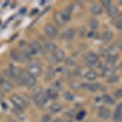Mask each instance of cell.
Wrapping results in <instances>:
<instances>
[{
  "mask_svg": "<svg viewBox=\"0 0 122 122\" xmlns=\"http://www.w3.org/2000/svg\"><path fill=\"white\" fill-rule=\"evenodd\" d=\"M33 99L34 101L35 104L38 106V107H43L45 106V104L46 103L47 100H48V98H47L46 92H42V93L37 94L36 96L33 97Z\"/></svg>",
  "mask_w": 122,
  "mask_h": 122,
  "instance_id": "6da1fadb",
  "label": "cell"
},
{
  "mask_svg": "<svg viewBox=\"0 0 122 122\" xmlns=\"http://www.w3.org/2000/svg\"><path fill=\"white\" fill-rule=\"evenodd\" d=\"M27 72L35 77V76H40L41 72H42V68H41V66L37 63H31L27 66Z\"/></svg>",
  "mask_w": 122,
  "mask_h": 122,
  "instance_id": "7a4b0ae2",
  "label": "cell"
},
{
  "mask_svg": "<svg viewBox=\"0 0 122 122\" xmlns=\"http://www.w3.org/2000/svg\"><path fill=\"white\" fill-rule=\"evenodd\" d=\"M22 78L24 81V85L28 87H32L36 84V79L33 76L29 73L28 72H22Z\"/></svg>",
  "mask_w": 122,
  "mask_h": 122,
  "instance_id": "3957f363",
  "label": "cell"
},
{
  "mask_svg": "<svg viewBox=\"0 0 122 122\" xmlns=\"http://www.w3.org/2000/svg\"><path fill=\"white\" fill-rule=\"evenodd\" d=\"M11 102L14 104L15 107L20 108V109H23L26 107V103H25V100L17 94H13L11 96Z\"/></svg>",
  "mask_w": 122,
  "mask_h": 122,
  "instance_id": "277c9868",
  "label": "cell"
},
{
  "mask_svg": "<svg viewBox=\"0 0 122 122\" xmlns=\"http://www.w3.org/2000/svg\"><path fill=\"white\" fill-rule=\"evenodd\" d=\"M44 30L46 34L50 38H55L58 35V30L56 29V27H54L53 25H50V24H48V25H46L45 26Z\"/></svg>",
  "mask_w": 122,
  "mask_h": 122,
  "instance_id": "5b68a950",
  "label": "cell"
},
{
  "mask_svg": "<svg viewBox=\"0 0 122 122\" xmlns=\"http://www.w3.org/2000/svg\"><path fill=\"white\" fill-rule=\"evenodd\" d=\"M85 59H86V62H87V64L90 65H94L98 60H99V56L96 54H94V52H88L86 53V56H85Z\"/></svg>",
  "mask_w": 122,
  "mask_h": 122,
  "instance_id": "8992f818",
  "label": "cell"
},
{
  "mask_svg": "<svg viewBox=\"0 0 122 122\" xmlns=\"http://www.w3.org/2000/svg\"><path fill=\"white\" fill-rule=\"evenodd\" d=\"M75 36V30L73 29H68L62 33L61 38L64 40H71Z\"/></svg>",
  "mask_w": 122,
  "mask_h": 122,
  "instance_id": "52a82bcc",
  "label": "cell"
},
{
  "mask_svg": "<svg viewBox=\"0 0 122 122\" xmlns=\"http://www.w3.org/2000/svg\"><path fill=\"white\" fill-rule=\"evenodd\" d=\"M20 49L21 52L25 53V54L28 55L29 56H30L31 55H34V53H33L30 45H27L25 42L20 43Z\"/></svg>",
  "mask_w": 122,
  "mask_h": 122,
  "instance_id": "ba28073f",
  "label": "cell"
},
{
  "mask_svg": "<svg viewBox=\"0 0 122 122\" xmlns=\"http://www.w3.org/2000/svg\"><path fill=\"white\" fill-rule=\"evenodd\" d=\"M30 46L34 54H41L42 52V46L37 41H33L30 44Z\"/></svg>",
  "mask_w": 122,
  "mask_h": 122,
  "instance_id": "9c48e42d",
  "label": "cell"
},
{
  "mask_svg": "<svg viewBox=\"0 0 122 122\" xmlns=\"http://www.w3.org/2000/svg\"><path fill=\"white\" fill-rule=\"evenodd\" d=\"M99 116L100 118L107 119L110 117V110L105 107H101L99 110Z\"/></svg>",
  "mask_w": 122,
  "mask_h": 122,
  "instance_id": "30bf717a",
  "label": "cell"
},
{
  "mask_svg": "<svg viewBox=\"0 0 122 122\" xmlns=\"http://www.w3.org/2000/svg\"><path fill=\"white\" fill-rule=\"evenodd\" d=\"M53 56L55 57L56 61H63V60L64 59V52L61 49H58L57 48L56 51H54V54H53Z\"/></svg>",
  "mask_w": 122,
  "mask_h": 122,
  "instance_id": "8fae6325",
  "label": "cell"
},
{
  "mask_svg": "<svg viewBox=\"0 0 122 122\" xmlns=\"http://www.w3.org/2000/svg\"><path fill=\"white\" fill-rule=\"evenodd\" d=\"M0 88H1L2 90H3V91L8 92L12 89V85H11V82H9L8 81L3 80V81H2V83L0 84Z\"/></svg>",
  "mask_w": 122,
  "mask_h": 122,
  "instance_id": "7c38bea8",
  "label": "cell"
},
{
  "mask_svg": "<svg viewBox=\"0 0 122 122\" xmlns=\"http://www.w3.org/2000/svg\"><path fill=\"white\" fill-rule=\"evenodd\" d=\"M122 118V103H120L117 107V109L114 113V120L115 121H121Z\"/></svg>",
  "mask_w": 122,
  "mask_h": 122,
  "instance_id": "4fadbf2b",
  "label": "cell"
},
{
  "mask_svg": "<svg viewBox=\"0 0 122 122\" xmlns=\"http://www.w3.org/2000/svg\"><path fill=\"white\" fill-rule=\"evenodd\" d=\"M44 48L50 52H54L57 49L56 45L52 42H46L44 43Z\"/></svg>",
  "mask_w": 122,
  "mask_h": 122,
  "instance_id": "5bb4252c",
  "label": "cell"
},
{
  "mask_svg": "<svg viewBox=\"0 0 122 122\" xmlns=\"http://www.w3.org/2000/svg\"><path fill=\"white\" fill-rule=\"evenodd\" d=\"M9 70L11 72V73L13 74V76H14L15 79L16 77H18V76H20L21 75H22V71H21L20 68H16V67L13 66V65H11V67H10Z\"/></svg>",
  "mask_w": 122,
  "mask_h": 122,
  "instance_id": "9a60e30c",
  "label": "cell"
},
{
  "mask_svg": "<svg viewBox=\"0 0 122 122\" xmlns=\"http://www.w3.org/2000/svg\"><path fill=\"white\" fill-rule=\"evenodd\" d=\"M90 11L94 15H99L102 12V7H100V5L94 3V4H92L91 7H90Z\"/></svg>",
  "mask_w": 122,
  "mask_h": 122,
  "instance_id": "2e32d148",
  "label": "cell"
},
{
  "mask_svg": "<svg viewBox=\"0 0 122 122\" xmlns=\"http://www.w3.org/2000/svg\"><path fill=\"white\" fill-rule=\"evenodd\" d=\"M115 71V68L112 66H106L105 68L102 70V73L103 76H112L113 75V72Z\"/></svg>",
  "mask_w": 122,
  "mask_h": 122,
  "instance_id": "e0dca14e",
  "label": "cell"
},
{
  "mask_svg": "<svg viewBox=\"0 0 122 122\" xmlns=\"http://www.w3.org/2000/svg\"><path fill=\"white\" fill-rule=\"evenodd\" d=\"M97 76H98L97 72H96L95 71H94V70H90L86 73V78L87 80H89V81L95 80L96 78H97Z\"/></svg>",
  "mask_w": 122,
  "mask_h": 122,
  "instance_id": "ac0fdd59",
  "label": "cell"
},
{
  "mask_svg": "<svg viewBox=\"0 0 122 122\" xmlns=\"http://www.w3.org/2000/svg\"><path fill=\"white\" fill-rule=\"evenodd\" d=\"M55 18V21L58 25L60 26H62V25H64V21L62 18V15H61V12H56L54 15Z\"/></svg>",
  "mask_w": 122,
  "mask_h": 122,
  "instance_id": "d6986e66",
  "label": "cell"
},
{
  "mask_svg": "<svg viewBox=\"0 0 122 122\" xmlns=\"http://www.w3.org/2000/svg\"><path fill=\"white\" fill-rule=\"evenodd\" d=\"M118 12H119V11H118L117 7H114V6H111V7L107 9L108 15H109L111 17H112V18L117 16V15H118Z\"/></svg>",
  "mask_w": 122,
  "mask_h": 122,
  "instance_id": "ffe728a7",
  "label": "cell"
},
{
  "mask_svg": "<svg viewBox=\"0 0 122 122\" xmlns=\"http://www.w3.org/2000/svg\"><path fill=\"white\" fill-rule=\"evenodd\" d=\"M46 94L47 96V98L51 99H56L57 97H58V93L55 90H53L51 89H48L46 91Z\"/></svg>",
  "mask_w": 122,
  "mask_h": 122,
  "instance_id": "44dd1931",
  "label": "cell"
},
{
  "mask_svg": "<svg viewBox=\"0 0 122 122\" xmlns=\"http://www.w3.org/2000/svg\"><path fill=\"white\" fill-rule=\"evenodd\" d=\"M84 88L87 89L90 91H95L96 90H98L99 88V84H85Z\"/></svg>",
  "mask_w": 122,
  "mask_h": 122,
  "instance_id": "7402d4cb",
  "label": "cell"
},
{
  "mask_svg": "<svg viewBox=\"0 0 122 122\" xmlns=\"http://www.w3.org/2000/svg\"><path fill=\"white\" fill-rule=\"evenodd\" d=\"M61 109H62V107H61V105H60L59 103H53L50 106V110L54 113L60 112L61 111Z\"/></svg>",
  "mask_w": 122,
  "mask_h": 122,
  "instance_id": "603a6c76",
  "label": "cell"
},
{
  "mask_svg": "<svg viewBox=\"0 0 122 122\" xmlns=\"http://www.w3.org/2000/svg\"><path fill=\"white\" fill-rule=\"evenodd\" d=\"M102 38L104 42H107V41H110L112 38V33L111 31H105L103 33V36H102Z\"/></svg>",
  "mask_w": 122,
  "mask_h": 122,
  "instance_id": "cb8c5ba5",
  "label": "cell"
},
{
  "mask_svg": "<svg viewBox=\"0 0 122 122\" xmlns=\"http://www.w3.org/2000/svg\"><path fill=\"white\" fill-rule=\"evenodd\" d=\"M63 97L66 100H68V101H72V100L74 99L73 94H71L70 92H68V91H64V94H63Z\"/></svg>",
  "mask_w": 122,
  "mask_h": 122,
  "instance_id": "d4e9b609",
  "label": "cell"
},
{
  "mask_svg": "<svg viewBox=\"0 0 122 122\" xmlns=\"http://www.w3.org/2000/svg\"><path fill=\"white\" fill-rule=\"evenodd\" d=\"M102 100H103L104 103H106L107 104H112L114 103L113 99H112L109 95H107V94H104L103 97H102Z\"/></svg>",
  "mask_w": 122,
  "mask_h": 122,
  "instance_id": "484cf974",
  "label": "cell"
},
{
  "mask_svg": "<svg viewBox=\"0 0 122 122\" xmlns=\"http://www.w3.org/2000/svg\"><path fill=\"white\" fill-rule=\"evenodd\" d=\"M89 25H90V28L93 29H97L98 27H99V22H98V20H95V19H91V20H90Z\"/></svg>",
  "mask_w": 122,
  "mask_h": 122,
  "instance_id": "4316f807",
  "label": "cell"
},
{
  "mask_svg": "<svg viewBox=\"0 0 122 122\" xmlns=\"http://www.w3.org/2000/svg\"><path fill=\"white\" fill-rule=\"evenodd\" d=\"M117 60V56H115V55H110L107 57V62L111 64H114Z\"/></svg>",
  "mask_w": 122,
  "mask_h": 122,
  "instance_id": "83f0119b",
  "label": "cell"
},
{
  "mask_svg": "<svg viewBox=\"0 0 122 122\" xmlns=\"http://www.w3.org/2000/svg\"><path fill=\"white\" fill-rule=\"evenodd\" d=\"M61 15H62V18L64 20V23L68 22V20H70V13L67 12V11H64V12H61Z\"/></svg>",
  "mask_w": 122,
  "mask_h": 122,
  "instance_id": "f1b7e54d",
  "label": "cell"
},
{
  "mask_svg": "<svg viewBox=\"0 0 122 122\" xmlns=\"http://www.w3.org/2000/svg\"><path fill=\"white\" fill-rule=\"evenodd\" d=\"M42 92V87H40V86H37V87H35L34 89L33 90V93H32V97H34V96H36L37 94H40Z\"/></svg>",
  "mask_w": 122,
  "mask_h": 122,
  "instance_id": "f546056e",
  "label": "cell"
},
{
  "mask_svg": "<svg viewBox=\"0 0 122 122\" xmlns=\"http://www.w3.org/2000/svg\"><path fill=\"white\" fill-rule=\"evenodd\" d=\"M118 79H119V77H118V76L117 75H112V76H110L109 77H108V81L109 82H111V83H113V82H116V81H117Z\"/></svg>",
  "mask_w": 122,
  "mask_h": 122,
  "instance_id": "4dcf8cb0",
  "label": "cell"
},
{
  "mask_svg": "<svg viewBox=\"0 0 122 122\" xmlns=\"http://www.w3.org/2000/svg\"><path fill=\"white\" fill-rule=\"evenodd\" d=\"M70 86L72 88V89L76 90V89H78V88L80 87V84L78 83L77 81H72L70 83Z\"/></svg>",
  "mask_w": 122,
  "mask_h": 122,
  "instance_id": "1f68e13d",
  "label": "cell"
},
{
  "mask_svg": "<svg viewBox=\"0 0 122 122\" xmlns=\"http://www.w3.org/2000/svg\"><path fill=\"white\" fill-rule=\"evenodd\" d=\"M102 4H103L104 7H106V8L108 9L112 6V3H111V1H109V0H104V1L102 2Z\"/></svg>",
  "mask_w": 122,
  "mask_h": 122,
  "instance_id": "d6a6232c",
  "label": "cell"
},
{
  "mask_svg": "<svg viewBox=\"0 0 122 122\" xmlns=\"http://www.w3.org/2000/svg\"><path fill=\"white\" fill-rule=\"evenodd\" d=\"M3 74H4L6 76H7V77H9V78H14V79H15V77H14V76H13V74L11 73V72L9 69L3 71Z\"/></svg>",
  "mask_w": 122,
  "mask_h": 122,
  "instance_id": "836d02e7",
  "label": "cell"
},
{
  "mask_svg": "<svg viewBox=\"0 0 122 122\" xmlns=\"http://www.w3.org/2000/svg\"><path fill=\"white\" fill-rule=\"evenodd\" d=\"M85 116H86V112H85V111H81L80 112L76 115V119H77L78 121H81V120L83 119Z\"/></svg>",
  "mask_w": 122,
  "mask_h": 122,
  "instance_id": "e575fe53",
  "label": "cell"
},
{
  "mask_svg": "<svg viewBox=\"0 0 122 122\" xmlns=\"http://www.w3.org/2000/svg\"><path fill=\"white\" fill-rule=\"evenodd\" d=\"M46 75H47V76H48L49 78H52L53 76H55L54 70H53L52 68H49V69L47 70V72H46Z\"/></svg>",
  "mask_w": 122,
  "mask_h": 122,
  "instance_id": "d590c367",
  "label": "cell"
},
{
  "mask_svg": "<svg viewBox=\"0 0 122 122\" xmlns=\"http://www.w3.org/2000/svg\"><path fill=\"white\" fill-rule=\"evenodd\" d=\"M51 121V117L49 115H45L42 117V122H49Z\"/></svg>",
  "mask_w": 122,
  "mask_h": 122,
  "instance_id": "8d00e7d4",
  "label": "cell"
},
{
  "mask_svg": "<svg viewBox=\"0 0 122 122\" xmlns=\"http://www.w3.org/2000/svg\"><path fill=\"white\" fill-rule=\"evenodd\" d=\"M117 26L118 27L119 29H122V15L118 19L117 22Z\"/></svg>",
  "mask_w": 122,
  "mask_h": 122,
  "instance_id": "74e56055",
  "label": "cell"
},
{
  "mask_svg": "<svg viewBox=\"0 0 122 122\" xmlns=\"http://www.w3.org/2000/svg\"><path fill=\"white\" fill-rule=\"evenodd\" d=\"M115 96L117 98H122V90H118L115 93Z\"/></svg>",
  "mask_w": 122,
  "mask_h": 122,
  "instance_id": "f35d334b",
  "label": "cell"
},
{
  "mask_svg": "<svg viewBox=\"0 0 122 122\" xmlns=\"http://www.w3.org/2000/svg\"><path fill=\"white\" fill-rule=\"evenodd\" d=\"M53 122H64V120H62L61 118H58V119L55 120Z\"/></svg>",
  "mask_w": 122,
  "mask_h": 122,
  "instance_id": "ab89813d",
  "label": "cell"
},
{
  "mask_svg": "<svg viewBox=\"0 0 122 122\" xmlns=\"http://www.w3.org/2000/svg\"><path fill=\"white\" fill-rule=\"evenodd\" d=\"M3 92H1V90H0V100L3 99Z\"/></svg>",
  "mask_w": 122,
  "mask_h": 122,
  "instance_id": "60d3db41",
  "label": "cell"
},
{
  "mask_svg": "<svg viewBox=\"0 0 122 122\" xmlns=\"http://www.w3.org/2000/svg\"><path fill=\"white\" fill-rule=\"evenodd\" d=\"M3 81V78H2V77H0V84L2 83V81Z\"/></svg>",
  "mask_w": 122,
  "mask_h": 122,
  "instance_id": "b9f144b4",
  "label": "cell"
},
{
  "mask_svg": "<svg viewBox=\"0 0 122 122\" xmlns=\"http://www.w3.org/2000/svg\"><path fill=\"white\" fill-rule=\"evenodd\" d=\"M68 122H75V121H72V120H69V121H68Z\"/></svg>",
  "mask_w": 122,
  "mask_h": 122,
  "instance_id": "7bdbcfd3",
  "label": "cell"
},
{
  "mask_svg": "<svg viewBox=\"0 0 122 122\" xmlns=\"http://www.w3.org/2000/svg\"><path fill=\"white\" fill-rule=\"evenodd\" d=\"M120 4H121V5H122V1H120Z\"/></svg>",
  "mask_w": 122,
  "mask_h": 122,
  "instance_id": "ee69618b",
  "label": "cell"
},
{
  "mask_svg": "<svg viewBox=\"0 0 122 122\" xmlns=\"http://www.w3.org/2000/svg\"><path fill=\"white\" fill-rule=\"evenodd\" d=\"M120 66H121V68H122V63L121 64V65H120Z\"/></svg>",
  "mask_w": 122,
  "mask_h": 122,
  "instance_id": "f6af8a7d",
  "label": "cell"
},
{
  "mask_svg": "<svg viewBox=\"0 0 122 122\" xmlns=\"http://www.w3.org/2000/svg\"><path fill=\"white\" fill-rule=\"evenodd\" d=\"M121 51H122V44H121Z\"/></svg>",
  "mask_w": 122,
  "mask_h": 122,
  "instance_id": "bcb514c9",
  "label": "cell"
}]
</instances>
